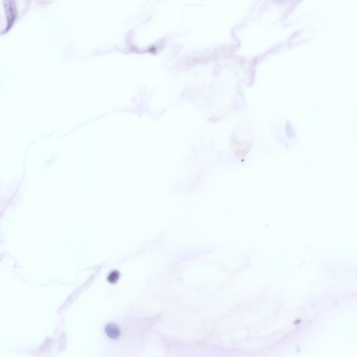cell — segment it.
I'll use <instances>...</instances> for the list:
<instances>
[{"instance_id": "1", "label": "cell", "mask_w": 357, "mask_h": 357, "mask_svg": "<svg viewBox=\"0 0 357 357\" xmlns=\"http://www.w3.org/2000/svg\"><path fill=\"white\" fill-rule=\"evenodd\" d=\"M105 331L106 335L111 339H117L120 335V330L119 327L114 323L107 324L105 327Z\"/></svg>"}, {"instance_id": "2", "label": "cell", "mask_w": 357, "mask_h": 357, "mask_svg": "<svg viewBox=\"0 0 357 357\" xmlns=\"http://www.w3.org/2000/svg\"><path fill=\"white\" fill-rule=\"evenodd\" d=\"M120 274L117 271H113L111 272L108 276V281L111 284H115L119 279Z\"/></svg>"}, {"instance_id": "3", "label": "cell", "mask_w": 357, "mask_h": 357, "mask_svg": "<svg viewBox=\"0 0 357 357\" xmlns=\"http://www.w3.org/2000/svg\"><path fill=\"white\" fill-rule=\"evenodd\" d=\"M290 126L291 125L289 124L287 125L286 127V131H287V132H286V133L288 134L289 136L290 137H293L294 136V133L293 132L292 129H291Z\"/></svg>"}]
</instances>
